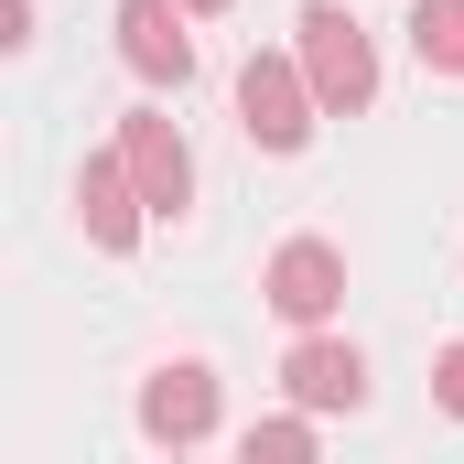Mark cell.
<instances>
[{"label": "cell", "instance_id": "obj_1", "mask_svg": "<svg viewBox=\"0 0 464 464\" xmlns=\"http://www.w3.org/2000/svg\"><path fill=\"white\" fill-rule=\"evenodd\" d=\"M303 76H314L324 119H356L367 98H378V44H367V22H356V11H335V0H314V11H303Z\"/></svg>", "mask_w": 464, "mask_h": 464}, {"label": "cell", "instance_id": "obj_2", "mask_svg": "<svg viewBox=\"0 0 464 464\" xmlns=\"http://www.w3.org/2000/svg\"><path fill=\"white\" fill-rule=\"evenodd\" d=\"M314 119H324V98H314L303 54H248V65H237V130H248L259 151H303Z\"/></svg>", "mask_w": 464, "mask_h": 464}, {"label": "cell", "instance_id": "obj_3", "mask_svg": "<svg viewBox=\"0 0 464 464\" xmlns=\"http://www.w3.org/2000/svg\"><path fill=\"white\" fill-rule=\"evenodd\" d=\"M259 292H270L281 324H335V303H346V248H335V237H281Z\"/></svg>", "mask_w": 464, "mask_h": 464}, {"label": "cell", "instance_id": "obj_4", "mask_svg": "<svg viewBox=\"0 0 464 464\" xmlns=\"http://www.w3.org/2000/svg\"><path fill=\"white\" fill-rule=\"evenodd\" d=\"M184 22H195L184 0H119V54H130L140 87H184L195 76V33Z\"/></svg>", "mask_w": 464, "mask_h": 464}, {"label": "cell", "instance_id": "obj_5", "mask_svg": "<svg viewBox=\"0 0 464 464\" xmlns=\"http://www.w3.org/2000/svg\"><path fill=\"white\" fill-rule=\"evenodd\" d=\"M119 151H130L151 217H184V206H195V151H184V130H173L162 109H130V119H119Z\"/></svg>", "mask_w": 464, "mask_h": 464}, {"label": "cell", "instance_id": "obj_6", "mask_svg": "<svg viewBox=\"0 0 464 464\" xmlns=\"http://www.w3.org/2000/svg\"><path fill=\"white\" fill-rule=\"evenodd\" d=\"M281 389L303 411H367V356L346 335H324V324H303V346L281 356Z\"/></svg>", "mask_w": 464, "mask_h": 464}, {"label": "cell", "instance_id": "obj_7", "mask_svg": "<svg viewBox=\"0 0 464 464\" xmlns=\"http://www.w3.org/2000/svg\"><path fill=\"white\" fill-rule=\"evenodd\" d=\"M140 432L173 443V454L206 443V432H217V367H195V356H184V367H151V378H140Z\"/></svg>", "mask_w": 464, "mask_h": 464}, {"label": "cell", "instance_id": "obj_8", "mask_svg": "<svg viewBox=\"0 0 464 464\" xmlns=\"http://www.w3.org/2000/svg\"><path fill=\"white\" fill-rule=\"evenodd\" d=\"M76 217H87V237H98V248H140L151 195H140V173H130V151H119V140L76 173Z\"/></svg>", "mask_w": 464, "mask_h": 464}, {"label": "cell", "instance_id": "obj_9", "mask_svg": "<svg viewBox=\"0 0 464 464\" xmlns=\"http://www.w3.org/2000/svg\"><path fill=\"white\" fill-rule=\"evenodd\" d=\"M411 54L432 76H464V0H411Z\"/></svg>", "mask_w": 464, "mask_h": 464}, {"label": "cell", "instance_id": "obj_10", "mask_svg": "<svg viewBox=\"0 0 464 464\" xmlns=\"http://www.w3.org/2000/svg\"><path fill=\"white\" fill-rule=\"evenodd\" d=\"M237 454H248V464H303V454H314V421H248Z\"/></svg>", "mask_w": 464, "mask_h": 464}, {"label": "cell", "instance_id": "obj_11", "mask_svg": "<svg viewBox=\"0 0 464 464\" xmlns=\"http://www.w3.org/2000/svg\"><path fill=\"white\" fill-rule=\"evenodd\" d=\"M432 400H443V411H454V421H464V335H454V346H443V356H432Z\"/></svg>", "mask_w": 464, "mask_h": 464}, {"label": "cell", "instance_id": "obj_12", "mask_svg": "<svg viewBox=\"0 0 464 464\" xmlns=\"http://www.w3.org/2000/svg\"><path fill=\"white\" fill-rule=\"evenodd\" d=\"M184 11H227V0H184Z\"/></svg>", "mask_w": 464, "mask_h": 464}]
</instances>
